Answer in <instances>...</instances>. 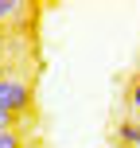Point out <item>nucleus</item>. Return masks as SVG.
Returning a JSON list of instances; mask_svg holds the SVG:
<instances>
[{
    "mask_svg": "<svg viewBox=\"0 0 140 148\" xmlns=\"http://www.w3.org/2000/svg\"><path fill=\"white\" fill-rule=\"evenodd\" d=\"M27 105H31V86H27V78H20V74H0V113L20 117Z\"/></svg>",
    "mask_w": 140,
    "mask_h": 148,
    "instance_id": "obj_1",
    "label": "nucleus"
},
{
    "mask_svg": "<svg viewBox=\"0 0 140 148\" xmlns=\"http://www.w3.org/2000/svg\"><path fill=\"white\" fill-rule=\"evenodd\" d=\"M117 140L125 144V148H140V117H136V121H132V117L121 121V125H117Z\"/></svg>",
    "mask_w": 140,
    "mask_h": 148,
    "instance_id": "obj_2",
    "label": "nucleus"
},
{
    "mask_svg": "<svg viewBox=\"0 0 140 148\" xmlns=\"http://www.w3.org/2000/svg\"><path fill=\"white\" fill-rule=\"evenodd\" d=\"M31 8L20 4V0H0V27H4L8 20H20V16H27Z\"/></svg>",
    "mask_w": 140,
    "mask_h": 148,
    "instance_id": "obj_3",
    "label": "nucleus"
},
{
    "mask_svg": "<svg viewBox=\"0 0 140 148\" xmlns=\"http://www.w3.org/2000/svg\"><path fill=\"white\" fill-rule=\"evenodd\" d=\"M0 148H23V136L16 129H0Z\"/></svg>",
    "mask_w": 140,
    "mask_h": 148,
    "instance_id": "obj_4",
    "label": "nucleus"
},
{
    "mask_svg": "<svg viewBox=\"0 0 140 148\" xmlns=\"http://www.w3.org/2000/svg\"><path fill=\"white\" fill-rule=\"evenodd\" d=\"M128 101H132V109L140 113V86H132V90H128Z\"/></svg>",
    "mask_w": 140,
    "mask_h": 148,
    "instance_id": "obj_5",
    "label": "nucleus"
}]
</instances>
